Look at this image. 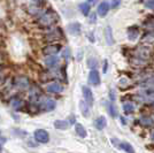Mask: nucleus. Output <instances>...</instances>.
<instances>
[{"mask_svg": "<svg viewBox=\"0 0 154 153\" xmlns=\"http://www.w3.org/2000/svg\"><path fill=\"white\" fill-rule=\"evenodd\" d=\"M58 21V15L53 11H47L39 17V24L43 27H51Z\"/></svg>", "mask_w": 154, "mask_h": 153, "instance_id": "1", "label": "nucleus"}, {"mask_svg": "<svg viewBox=\"0 0 154 153\" xmlns=\"http://www.w3.org/2000/svg\"><path fill=\"white\" fill-rule=\"evenodd\" d=\"M151 55V50L148 48L147 46H140L136 50L135 53V59L137 60L138 64H143L146 60H148V58Z\"/></svg>", "mask_w": 154, "mask_h": 153, "instance_id": "2", "label": "nucleus"}, {"mask_svg": "<svg viewBox=\"0 0 154 153\" xmlns=\"http://www.w3.org/2000/svg\"><path fill=\"white\" fill-rule=\"evenodd\" d=\"M139 99L145 102H154V86H147L139 92Z\"/></svg>", "mask_w": 154, "mask_h": 153, "instance_id": "3", "label": "nucleus"}, {"mask_svg": "<svg viewBox=\"0 0 154 153\" xmlns=\"http://www.w3.org/2000/svg\"><path fill=\"white\" fill-rule=\"evenodd\" d=\"M14 85L17 90L24 91L29 88V80L26 76H17L14 81Z\"/></svg>", "mask_w": 154, "mask_h": 153, "instance_id": "4", "label": "nucleus"}, {"mask_svg": "<svg viewBox=\"0 0 154 153\" xmlns=\"http://www.w3.org/2000/svg\"><path fill=\"white\" fill-rule=\"evenodd\" d=\"M35 138H36V140L39 142V143H47L48 139H50L47 131L44 130V129H37V130L35 131Z\"/></svg>", "mask_w": 154, "mask_h": 153, "instance_id": "5", "label": "nucleus"}, {"mask_svg": "<svg viewBox=\"0 0 154 153\" xmlns=\"http://www.w3.org/2000/svg\"><path fill=\"white\" fill-rule=\"evenodd\" d=\"M89 83L92 85H99L100 84V74L96 69L91 70L89 74Z\"/></svg>", "mask_w": 154, "mask_h": 153, "instance_id": "6", "label": "nucleus"}, {"mask_svg": "<svg viewBox=\"0 0 154 153\" xmlns=\"http://www.w3.org/2000/svg\"><path fill=\"white\" fill-rule=\"evenodd\" d=\"M82 91H83V96H84L85 101L88 102L89 106H92V105H93V101H94L93 95H92V91H91L88 86H83V88H82Z\"/></svg>", "mask_w": 154, "mask_h": 153, "instance_id": "7", "label": "nucleus"}, {"mask_svg": "<svg viewBox=\"0 0 154 153\" xmlns=\"http://www.w3.org/2000/svg\"><path fill=\"white\" fill-rule=\"evenodd\" d=\"M29 95H30V100L31 101H37L40 96H42V91L39 89L38 86H36V85H33L30 88V91H29Z\"/></svg>", "mask_w": 154, "mask_h": 153, "instance_id": "8", "label": "nucleus"}, {"mask_svg": "<svg viewBox=\"0 0 154 153\" xmlns=\"http://www.w3.org/2000/svg\"><path fill=\"white\" fill-rule=\"evenodd\" d=\"M63 90V86L58 82H52L47 85V91L51 93H60Z\"/></svg>", "mask_w": 154, "mask_h": 153, "instance_id": "9", "label": "nucleus"}, {"mask_svg": "<svg viewBox=\"0 0 154 153\" xmlns=\"http://www.w3.org/2000/svg\"><path fill=\"white\" fill-rule=\"evenodd\" d=\"M55 108V101L51 99V98H47L46 100H44V102L42 104V109L46 111V112H50Z\"/></svg>", "mask_w": 154, "mask_h": 153, "instance_id": "10", "label": "nucleus"}, {"mask_svg": "<svg viewBox=\"0 0 154 153\" xmlns=\"http://www.w3.org/2000/svg\"><path fill=\"white\" fill-rule=\"evenodd\" d=\"M60 51V45H50L44 48V53L46 55H55Z\"/></svg>", "mask_w": 154, "mask_h": 153, "instance_id": "11", "label": "nucleus"}, {"mask_svg": "<svg viewBox=\"0 0 154 153\" xmlns=\"http://www.w3.org/2000/svg\"><path fill=\"white\" fill-rule=\"evenodd\" d=\"M59 64V58L57 55H48L45 59V64L50 68H54Z\"/></svg>", "mask_w": 154, "mask_h": 153, "instance_id": "12", "label": "nucleus"}, {"mask_svg": "<svg viewBox=\"0 0 154 153\" xmlns=\"http://www.w3.org/2000/svg\"><path fill=\"white\" fill-rule=\"evenodd\" d=\"M11 106L13 107L15 111H21L24 106V102L22 101L20 98H12L11 100Z\"/></svg>", "mask_w": 154, "mask_h": 153, "instance_id": "13", "label": "nucleus"}, {"mask_svg": "<svg viewBox=\"0 0 154 153\" xmlns=\"http://www.w3.org/2000/svg\"><path fill=\"white\" fill-rule=\"evenodd\" d=\"M106 124H107V121H106L105 116H99V117H97L96 121H94V127L98 130H103V128L106 127Z\"/></svg>", "mask_w": 154, "mask_h": 153, "instance_id": "14", "label": "nucleus"}, {"mask_svg": "<svg viewBox=\"0 0 154 153\" xmlns=\"http://www.w3.org/2000/svg\"><path fill=\"white\" fill-rule=\"evenodd\" d=\"M108 11H109V5L106 1L101 2V4L98 6V14H99L100 16H106L107 13H108Z\"/></svg>", "mask_w": 154, "mask_h": 153, "instance_id": "15", "label": "nucleus"}, {"mask_svg": "<svg viewBox=\"0 0 154 153\" xmlns=\"http://www.w3.org/2000/svg\"><path fill=\"white\" fill-rule=\"evenodd\" d=\"M105 36H106V42L108 45L114 44V38H113V32H112V28L110 27H106V30H105Z\"/></svg>", "mask_w": 154, "mask_h": 153, "instance_id": "16", "label": "nucleus"}, {"mask_svg": "<svg viewBox=\"0 0 154 153\" xmlns=\"http://www.w3.org/2000/svg\"><path fill=\"white\" fill-rule=\"evenodd\" d=\"M138 35H139V31H138V29L136 27H131V28L128 29V38L130 40H135L138 37Z\"/></svg>", "mask_w": 154, "mask_h": 153, "instance_id": "17", "label": "nucleus"}, {"mask_svg": "<svg viewBox=\"0 0 154 153\" xmlns=\"http://www.w3.org/2000/svg\"><path fill=\"white\" fill-rule=\"evenodd\" d=\"M54 127L60 130H64V129H68L69 128V122L64 121V120H57L54 122Z\"/></svg>", "mask_w": 154, "mask_h": 153, "instance_id": "18", "label": "nucleus"}, {"mask_svg": "<svg viewBox=\"0 0 154 153\" xmlns=\"http://www.w3.org/2000/svg\"><path fill=\"white\" fill-rule=\"evenodd\" d=\"M68 31L70 32L71 35H77V33H79L81 31V26H79V23H71L68 26Z\"/></svg>", "mask_w": 154, "mask_h": 153, "instance_id": "19", "label": "nucleus"}, {"mask_svg": "<svg viewBox=\"0 0 154 153\" xmlns=\"http://www.w3.org/2000/svg\"><path fill=\"white\" fill-rule=\"evenodd\" d=\"M139 122H140V124L145 126V127H151V126L154 124L153 119H152L151 116H143V117H140Z\"/></svg>", "mask_w": 154, "mask_h": 153, "instance_id": "20", "label": "nucleus"}, {"mask_svg": "<svg viewBox=\"0 0 154 153\" xmlns=\"http://www.w3.org/2000/svg\"><path fill=\"white\" fill-rule=\"evenodd\" d=\"M75 130H76L77 135L79 136V137H83V138H85L86 137V130H85V128L81 124V123H76V126H75Z\"/></svg>", "mask_w": 154, "mask_h": 153, "instance_id": "21", "label": "nucleus"}, {"mask_svg": "<svg viewBox=\"0 0 154 153\" xmlns=\"http://www.w3.org/2000/svg\"><path fill=\"white\" fill-rule=\"evenodd\" d=\"M119 147H120V148H122L123 151H125L127 153H135L134 147L131 146L129 143H127V142H122V143H120Z\"/></svg>", "mask_w": 154, "mask_h": 153, "instance_id": "22", "label": "nucleus"}, {"mask_svg": "<svg viewBox=\"0 0 154 153\" xmlns=\"http://www.w3.org/2000/svg\"><path fill=\"white\" fill-rule=\"evenodd\" d=\"M90 9H91V5L88 4V2H82L79 5V11H81V13L83 14V15H88V14L90 13Z\"/></svg>", "mask_w": 154, "mask_h": 153, "instance_id": "23", "label": "nucleus"}, {"mask_svg": "<svg viewBox=\"0 0 154 153\" xmlns=\"http://www.w3.org/2000/svg\"><path fill=\"white\" fill-rule=\"evenodd\" d=\"M123 109H124V112H125L127 114H131V113H134V111H135V106H134L132 102L127 101L123 104Z\"/></svg>", "mask_w": 154, "mask_h": 153, "instance_id": "24", "label": "nucleus"}, {"mask_svg": "<svg viewBox=\"0 0 154 153\" xmlns=\"http://www.w3.org/2000/svg\"><path fill=\"white\" fill-rule=\"evenodd\" d=\"M108 111H109V113H110V115H112L113 117H116V116H117V111H116L115 105H114L113 102L108 105Z\"/></svg>", "mask_w": 154, "mask_h": 153, "instance_id": "25", "label": "nucleus"}, {"mask_svg": "<svg viewBox=\"0 0 154 153\" xmlns=\"http://www.w3.org/2000/svg\"><path fill=\"white\" fill-rule=\"evenodd\" d=\"M81 109H82V112L84 113L85 116H89V109L86 107V104L83 101H81Z\"/></svg>", "mask_w": 154, "mask_h": 153, "instance_id": "26", "label": "nucleus"}, {"mask_svg": "<svg viewBox=\"0 0 154 153\" xmlns=\"http://www.w3.org/2000/svg\"><path fill=\"white\" fill-rule=\"evenodd\" d=\"M120 5H121V0H112V2H110V8H112V9H116Z\"/></svg>", "mask_w": 154, "mask_h": 153, "instance_id": "27", "label": "nucleus"}, {"mask_svg": "<svg viewBox=\"0 0 154 153\" xmlns=\"http://www.w3.org/2000/svg\"><path fill=\"white\" fill-rule=\"evenodd\" d=\"M145 6L147 7L148 9H154V0H146Z\"/></svg>", "mask_w": 154, "mask_h": 153, "instance_id": "28", "label": "nucleus"}, {"mask_svg": "<svg viewBox=\"0 0 154 153\" xmlns=\"http://www.w3.org/2000/svg\"><path fill=\"white\" fill-rule=\"evenodd\" d=\"M89 22H90V23H94V22H96V15H94V14H92V15L90 16Z\"/></svg>", "mask_w": 154, "mask_h": 153, "instance_id": "29", "label": "nucleus"}, {"mask_svg": "<svg viewBox=\"0 0 154 153\" xmlns=\"http://www.w3.org/2000/svg\"><path fill=\"white\" fill-rule=\"evenodd\" d=\"M2 78H4V71H2L1 67H0V82L2 81Z\"/></svg>", "mask_w": 154, "mask_h": 153, "instance_id": "30", "label": "nucleus"}, {"mask_svg": "<svg viewBox=\"0 0 154 153\" xmlns=\"http://www.w3.org/2000/svg\"><path fill=\"white\" fill-rule=\"evenodd\" d=\"M86 2H88V4H90V5H94V4L97 2V0H88Z\"/></svg>", "mask_w": 154, "mask_h": 153, "instance_id": "31", "label": "nucleus"}, {"mask_svg": "<svg viewBox=\"0 0 154 153\" xmlns=\"http://www.w3.org/2000/svg\"><path fill=\"white\" fill-rule=\"evenodd\" d=\"M107 71V61H105V64H103V73Z\"/></svg>", "mask_w": 154, "mask_h": 153, "instance_id": "32", "label": "nucleus"}, {"mask_svg": "<svg viewBox=\"0 0 154 153\" xmlns=\"http://www.w3.org/2000/svg\"><path fill=\"white\" fill-rule=\"evenodd\" d=\"M151 138H152V139L154 140V131H153V133H152V135H151Z\"/></svg>", "mask_w": 154, "mask_h": 153, "instance_id": "33", "label": "nucleus"}, {"mask_svg": "<svg viewBox=\"0 0 154 153\" xmlns=\"http://www.w3.org/2000/svg\"><path fill=\"white\" fill-rule=\"evenodd\" d=\"M0 153H1V145H0Z\"/></svg>", "mask_w": 154, "mask_h": 153, "instance_id": "34", "label": "nucleus"}]
</instances>
